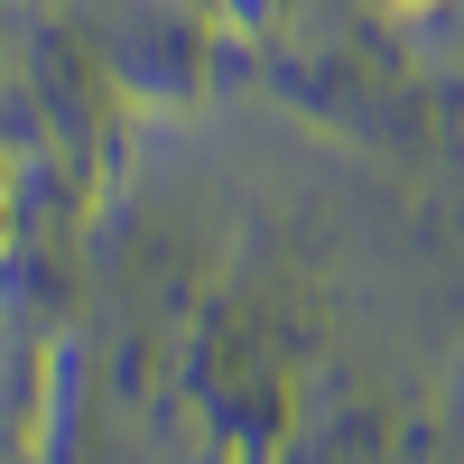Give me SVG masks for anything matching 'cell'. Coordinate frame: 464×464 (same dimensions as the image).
Returning <instances> with one entry per match:
<instances>
[{
    "mask_svg": "<svg viewBox=\"0 0 464 464\" xmlns=\"http://www.w3.org/2000/svg\"><path fill=\"white\" fill-rule=\"evenodd\" d=\"M19 242V168H10V149H0V260H10Z\"/></svg>",
    "mask_w": 464,
    "mask_h": 464,
    "instance_id": "6da1fadb",
    "label": "cell"
},
{
    "mask_svg": "<svg viewBox=\"0 0 464 464\" xmlns=\"http://www.w3.org/2000/svg\"><path fill=\"white\" fill-rule=\"evenodd\" d=\"M391 10H437V0H391Z\"/></svg>",
    "mask_w": 464,
    "mask_h": 464,
    "instance_id": "7a4b0ae2",
    "label": "cell"
}]
</instances>
